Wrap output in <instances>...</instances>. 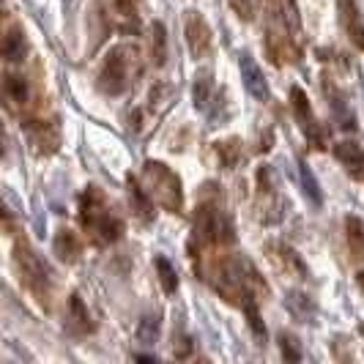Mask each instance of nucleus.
<instances>
[{"mask_svg": "<svg viewBox=\"0 0 364 364\" xmlns=\"http://www.w3.org/2000/svg\"><path fill=\"white\" fill-rule=\"evenodd\" d=\"M337 9H340V22H343V31L348 33V38L353 41L356 50H364V22L356 3L353 0H337Z\"/></svg>", "mask_w": 364, "mask_h": 364, "instance_id": "6e6552de", "label": "nucleus"}, {"mask_svg": "<svg viewBox=\"0 0 364 364\" xmlns=\"http://www.w3.org/2000/svg\"><path fill=\"white\" fill-rule=\"evenodd\" d=\"M159 326H162V321H159V315H148L143 318V323H140V340L143 343H154L156 340V334H159Z\"/></svg>", "mask_w": 364, "mask_h": 364, "instance_id": "f3484780", "label": "nucleus"}, {"mask_svg": "<svg viewBox=\"0 0 364 364\" xmlns=\"http://www.w3.org/2000/svg\"><path fill=\"white\" fill-rule=\"evenodd\" d=\"M230 6L241 19H252L255 14V0H230Z\"/></svg>", "mask_w": 364, "mask_h": 364, "instance_id": "412c9836", "label": "nucleus"}, {"mask_svg": "<svg viewBox=\"0 0 364 364\" xmlns=\"http://www.w3.org/2000/svg\"><path fill=\"white\" fill-rule=\"evenodd\" d=\"M183 33H186V47L195 60H203L211 53V28L208 22L203 19L200 11H189L186 14V25H183Z\"/></svg>", "mask_w": 364, "mask_h": 364, "instance_id": "20e7f679", "label": "nucleus"}, {"mask_svg": "<svg viewBox=\"0 0 364 364\" xmlns=\"http://www.w3.org/2000/svg\"><path fill=\"white\" fill-rule=\"evenodd\" d=\"M279 346H282V356H285L288 362H299V359H301V350H293L291 337H282V343H279Z\"/></svg>", "mask_w": 364, "mask_h": 364, "instance_id": "4be33fe9", "label": "nucleus"}, {"mask_svg": "<svg viewBox=\"0 0 364 364\" xmlns=\"http://www.w3.org/2000/svg\"><path fill=\"white\" fill-rule=\"evenodd\" d=\"M55 252L63 263H74L77 255H80V241L74 238L72 230H58L55 236Z\"/></svg>", "mask_w": 364, "mask_h": 364, "instance_id": "9b49d317", "label": "nucleus"}, {"mask_svg": "<svg viewBox=\"0 0 364 364\" xmlns=\"http://www.w3.org/2000/svg\"><path fill=\"white\" fill-rule=\"evenodd\" d=\"M72 312H74V318H80L77 323H82V328H85V331H91V328H93L91 315H88V310H85V304H82V299H80L77 293L72 296Z\"/></svg>", "mask_w": 364, "mask_h": 364, "instance_id": "6ab92c4d", "label": "nucleus"}, {"mask_svg": "<svg viewBox=\"0 0 364 364\" xmlns=\"http://www.w3.org/2000/svg\"><path fill=\"white\" fill-rule=\"evenodd\" d=\"M208 74H200L198 77V82H195V105H198V109L205 107V102H208Z\"/></svg>", "mask_w": 364, "mask_h": 364, "instance_id": "aec40b11", "label": "nucleus"}, {"mask_svg": "<svg viewBox=\"0 0 364 364\" xmlns=\"http://www.w3.org/2000/svg\"><path fill=\"white\" fill-rule=\"evenodd\" d=\"M334 156H337V162L348 170L350 178L364 181V148L359 146V143H353V140L337 143V146H334Z\"/></svg>", "mask_w": 364, "mask_h": 364, "instance_id": "0eeeda50", "label": "nucleus"}, {"mask_svg": "<svg viewBox=\"0 0 364 364\" xmlns=\"http://www.w3.org/2000/svg\"><path fill=\"white\" fill-rule=\"evenodd\" d=\"M6 91L14 102H25L28 99V82L22 77H6Z\"/></svg>", "mask_w": 364, "mask_h": 364, "instance_id": "a211bd4d", "label": "nucleus"}, {"mask_svg": "<svg viewBox=\"0 0 364 364\" xmlns=\"http://www.w3.org/2000/svg\"><path fill=\"white\" fill-rule=\"evenodd\" d=\"M124 47H115L109 50L105 63H102V72H99V88L109 96L121 93L127 88V58H124Z\"/></svg>", "mask_w": 364, "mask_h": 364, "instance_id": "7ed1b4c3", "label": "nucleus"}, {"mask_svg": "<svg viewBox=\"0 0 364 364\" xmlns=\"http://www.w3.org/2000/svg\"><path fill=\"white\" fill-rule=\"evenodd\" d=\"M346 228H348V247L353 252V260L364 263V222L356 217H348Z\"/></svg>", "mask_w": 364, "mask_h": 364, "instance_id": "9d476101", "label": "nucleus"}, {"mask_svg": "<svg viewBox=\"0 0 364 364\" xmlns=\"http://www.w3.org/2000/svg\"><path fill=\"white\" fill-rule=\"evenodd\" d=\"M25 36L19 33V31H11L9 36L0 41V55L6 58V60H22V55H25Z\"/></svg>", "mask_w": 364, "mask_h": 364, "instance_id": "f8f14e48", "label": "nucleus"}, {"mask_svg": "<svg viewBox=\"0 0 364 364\" xmlns=\"http://www.w3.org/2000/svg\"><path fill=\"white\" fill-rule=\"evenodd\" d=\"M80 222H82V228H88L93 236H96V241H102V244H109V241H115V238L124 233L121 219L112 217L107 208H105V198L96 195V189H88V192L82 195Z\"/></svg>", "mask_w": 364, "mask_h": 364, "instance_id": "f257e3e1", "label": "nucleus"}, {"mask_svg": "<svg viewBox=\"0 0 364 364\" xmlns=\"http://www.w3.org/2000/svg\"><path fill=\"white\" fill-rule=\"evenodd\" d=\"M115 3H118V11L124 17H134L137 14V0H115Z\"/></svg>", "mask_w": 364, "mask_h": 364, "instance_id": "5701e85b", "label": "nucleus"}, {"mask_svg": "<svg viewBox=\"0 0 364 364\" xmlns=\"http://www.w3.org/2000/svg\"><path fill=\"white\" fill-rule=\"evenodd\" d=\"M156 272H159V282H162L164 293L178 291V277H176V269L167 257H156Z\"/></svg>", "mask_w": 364, "mask_h": 364, "instance_id": "2eb2a0df", "label": "nucleus"}, {"mask_svg": "<svg viewBox=\"0 0 364 364\" xmlns=\"http://www.w3.org/2000/svg\"><path fill=\"white\" fill-rule=\"evenodd\" d=\"M129 195H132V203H134V211L140 214L143 219H151L154 214H151V200H148L146 189L137 183V178L134 176H129Z\"/></svg>", "mask_w": 364, "mask_h": 364, "instance_id": "4468645a", "label": "nucleus"}, {"mask_svg": "<svg viewBox=\"0 0 364 364\" xmlns=\"http://www.w3.org/2000/svg\"><path fill=\"white\" fill-rule=\"evenodd\" d=\"M143 173H146L148 186H151V192L159 198V203L167 205L170 211H178L183 203V192H181V181L176 178V173L167 170V167L159 162H146L143 164Z\"/></svg>", "mask_w": 364, "mask_h": 364, "instance_id": "f03ea898", "label": "nucleus"}, {"mask_svg": "<svg viewBox=\"0 0 364 364\" xmlns=\"http://www.w3.org/2000/svg\"><path fill=\"white\" fill-rule=\"evenodd\" d=\"M299 178H301V186H304V195L310 198L312 205H321L323 198H321V189H318V183H315V176L310 173V167L304 162H299Z\"/></svg>", "mask_w": 364, "mask_h": 364, "instance_id": "dca6fc26", "label": "nucleus"}, {"mask_svg": "<svg viewBox=\"0 0 364 364\" xmlns=\"http://www.w3.org/2000/svg\"><path fill=\"white\" fill-rule=\"evenodd\" d=\"M291 105H293V112H296V121L301 124V132L307 134V140L312 143V148H326L323 146L321 124H318L315 115H312L310 99H307L304 88H291Z\"/></svg>", "mask_w": 364, "mask_h": 364, "instance_id": "39448f33", "label": "nucleus"}, {"mask_svg": "<svg viewBox=\"0 0 364 364\" xmlns=\"http://www.w3.org/2000/svg\"><path fill=\"white\" fill-rule=\"evenodd\" d=\"M241 77H244L247 91L252 93L257 102H266V99H269V85H266L263 72L257 69V63L252 58H241Z\"/></svg>", "mask_w": 364, "mask_h": 364, "instance_id": "1a4fd4ad", "label": "nucleus"}, {"mask_svg": "<svg viewBox=\"0 0 364 364\" xmlns=\"http://www.w3.org/2000/svg\"><path fill=\"white\" fill-rule=\"evenodd\" d=\"M359 285H362V288H364V269H362V272H359Z\"/></svg>", "mask_w": 364, "mask_h": 364, "instance_id": "b1692460", "label": "nucleus"}, {"mask_svg": "<svg viewBox=\"0 0 364 364\" xmlns=\"http://www.w3.org/2000/svg\"><path fill=\"white\" fill-rule=\"evenodd\" d=\"M151 31H154V36H151L154 63H156V66H164V60H167V33H164V25L162 22H154Z\"/></svg>", "mask_w": 364, "mask_h": 364, "instance_id": "ddd939ff", "label": "nucleus"}, {"mask_svg": "<svg viewBox=\"0 0 364 364\" xmlns=\"http://www.w3.org/2000/svg\"><path fill=\"white\" fill-rule=\"evenodd\" d=\"M17 263H19V272L25 274V282L31 285V291L44 293V288H47V269H44V263L25 244L17 247Z\"/></svg>", "mask_w": 364, "mask_h": 364, "instance_id": "423d86ee", "label": "nucleus"}]
</instances>
